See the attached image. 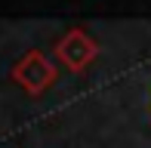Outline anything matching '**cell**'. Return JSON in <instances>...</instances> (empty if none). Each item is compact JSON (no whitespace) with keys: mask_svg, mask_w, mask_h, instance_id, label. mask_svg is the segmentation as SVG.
Segmentation results:
<instances>
[{"mask_svg":"<svg viewBox=\"0 0 151 148\" xmlns=\"http://www.w3.org/2000/svg\"><path fill=\"white\" fill-rule=\"evenodd\" d=\"M59 77V68L52 65L50 56H43L40 50H31L25 59H19L12 65V80L22 86L28 96H43Z\"/></svg>","mask_w":151,"mask_h":148,"instance_id":"6da1fadb","label":"cell"},{"mask_svg":"<svg viewBox=\"0 0 151 148\" xmlns=\"http://www.w3.org/2000/svg\"><path fill=\"white\" fill-rule=\"evenodd\" d=\"M52 52H56V59H59L62 68H68L71 74H80V71L96 59L99 46H96V40L86 34V31L71 28L65 37H59V43H56V50H52Z\"/></svg>","mask_w":151,"mask_h":148,"instance_id":"7a4b0ae2","label":"cell"}]
</instances>
